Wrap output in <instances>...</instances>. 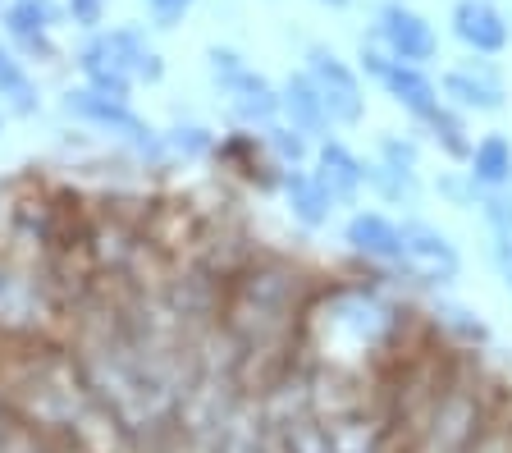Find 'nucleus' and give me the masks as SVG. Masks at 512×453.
Masks as SVG:
<instances>
[{
  "mask_svg": "<svg viewBox=\"0 0 512 453\" xmlns=\"http://www.w3.org/2000/svg\"><path fill=\"white\" fill-rule=\"evenodd\" d=\"M74 65L87 87H101L110 97H133V87H156L165 78V55L151 46L142 23H115L96 28L74 51Z\"/></svg>",
  "mask_w": 512,
  "mask_h": 453,
  "instance_id": "1",
  "label": "nucleus"
},
{
  "mask_svg": "<svg viewBox=\"0 0 512 453\" xmlns=\"http://www.w3.org/2000/svg\"><path fill=\"white\" fill-rule=\"evenodd\" d=\"M60 110L74 119V124H87V129L115 138L133 161H147V165L170 161V151H165V133L151 129L147 119L133 110V101L128 97H110V92H101V87L78 83V87H69V92L60 97Z\"/></svg>",
  "mask_w": 512,
  "mask_h": 453,
  "instance_id": "2",
  "label": "nucleus"
},
{
  "mask_svg": "<svg viewBox=\"0 0 512 453\" xmlns=\"http://www.w3.org/2000/svg\"><path fill=\"white\" fill-rule=\"evenodd\" d=\"M206 74L238 129H266L279 119V87L266 74H256L234 46H206Z\"/></svg>",
  "mask_w": 512,
  "mask_h": 453,
  "instance_id": "3",
  "label": "nucleus"
},
{
  "mask_svg": "<svg viewBox=\"0 0 512 453\" xmlns=\"http://www.w3.org/2000/svg\"><path fill=\"white\" fill-rule=\"evenodd\" d=\"M357 69H362L371 83L384 87V97L394 101L403 115H412L416 124H426L439 106H444V92L439 83L426 74V65H407V60H394V55L384 51L380 42L366 46L362 42V55H357Z\"/></svg>",
  "mask_w": 512,
  "mask_h": 453,
  "instance_id": "4",
  "label": "nucleus"
},
{
  "mask_svg": "<svg viewBox=\"0 0 512 453\" xmlns=\"http://www.w3.org/2000/svg\"><path fill=\"white\" fill-rule=\"evenodd\" d=\"M307 74L311 83H316L320 101H325V110H330V124H339V129H357L366 119V83L362 74L343 60L334 46L325 42H311L307 46Z\"/></svg>",
  "mask_w": 512,
  "mask_h": 453,
  "instance_id": "5",
  "label": "nucleus"
},
{
  "mask_svg": "<svg viewBox=\"0 0 512 453\" xmlns=\"http://www.w3.org/2000/svg\"><path fill=\"white\" fill-rule=\"evenodd\" d=\"M403 225V261H398V270H403L407 280L426 284V289H444V284H453L462 275V252L458 243L444 234L439 225H430V220H398Z\"/></svg>",
  "mask_w": 512,
  "mask_h": 453,
  "instance_id": "6",
  "label": "nucleus"
},
{
  "mask_svg": "<svg viewBox=\"0 0 512 453\" xmlns=\"http://www.w3.org/2000/svg\"><path fill=\"white\" fill-rule=\"evenodd\" d=\"M64 23L60 0H5L0 10V33L23 60H55V33Z\"/></svg>",
  "mask_w": 512,
  "mask_h": 453,
  "instance_id": "7",
  "label": "nucleus"
},
{
  "mask_svg": "<svg viewBox=\"0 0 512 453\" xmlns=\"http://www.w3.org/2000/svg\"><path fill=\"white\" fill-rule=\"evenodd\" d=\"M375 42L394 60H407V65H430L439 55V33L435 23L421 10H412L407 0H384L375 10Z\"/></svg>",
  "mask_w": 512,
  "mask_h": 453,
  "instance_id": "8",
  "label": "nucleus"
},
{
  "mask_svg": "<svg viewBox=\"0 0 512 453\" xmlns=\"http://www.w3.org/2000/svg\"><path fill=\"white\" fill-rule=\"evenodd\" d=\"M439 92H444V101L453 110H462V115H499V110L508 106V87H503L499 69L490 65V55L444 69Z\"/></svg>",
  "mask_w": 512,
  "mask_h": 453,
  "instance_id": "9",
  "label": "nucleus"
},
{
  "mask_svg": "<svg viewBox=\"0 0 512 453\" xmlns=\"http://www.w3.org/2000/svg\"><path fill=\"white\" fill-rule=\"evenodd\" d=\"M448 23H453V37L471 55H503L512 42V23L494 0H453Z\"/></svg>",
  "mask_w": 512,
  "mask_h": 453,
  "instance_id": "10",
  "label": "nucleus"
},
{
  "mask_svg": "<svg viewBox=\"0 0 512 453\" xmlns=\"http://www.w3.org/2000/svg\"><path fill=\"white\" fill-rule=\"evenodd\" d=\"M343 243H348V252L384 270H398V261H403V225L384 211H352L343 225Z\"/></svg>",
  "mask_w": 512,
  "mask_h": 453,
  "instance_id": "11",
  "label": "nucleus"
},
{
  "mask_svg": "<svg viewBox=\"0 0 512 453\" xmlns=\"http://www.w3.org/2000/svg\"><path fill=\"white\" fill-rule=\"evenodd\" d=\"M311 174H316L320 184L330 188V197H334L339 206H352L357 197H362V188H366V161L348 147V142H339V138L316 142V156H311Z\"/></svg>",
  "mask_w": 512,
  "mask_h": 453,
  "instance_id": "12",
  "label": "nucleus"
},
{
  "mask_svg": "<svg viewBox=\"0 0 512 453\" xmlns=\"http://www.w3.org/2000/svg\"><path fill=\"white\" fill-rule=\"evenodd\" d=\"M279 119L293 124L298 133H307L311 142L330 138V129H334L330 110H325V101H320V92H316L307 69H298V74H288L284 83H279Z\"/></svg>",
  "mask_w": 512,
  "mask_h": 453,
  "instance_id": "13",
  "label": "nucleus"
},
{
  "mask_svg": "<svg viewBox=\"0 0 512 453\" xmlns=\"http://www.w3.org/2000/svg\"><path fill=\"white\" fill-rule=\"evenodd\" d=\"M279 188H284V202H288V211H293V220H298L302 229H325L330 216L339 211V202L330 197V188L320 184L307 165L279 174Z\"/></svg>",
  "mask_w": 512,
  "mask_h": 453,
  "instance_id": "14",
  "label": "nucleus"
},
{
  "mask_svg": "<svg viewBox=\"0 0 512 453\" xmlns=\"http://www.w3.org/2000/svg\"><path fill=\"white\" fill-rule=\"evenodd\" d=\"M0 110L5 119H32L42 110V87L10 42H0Z\"/></svg>",
  "mask_w": 512,
  "mask_h": 453,
  "instance_id": "15",
  "label": "nucleus"
},
{
  "mask_svg": "<svg viewBox=\"0 0 512 453\" xmlns=\"http://www.w3.org/2000/svg\"><path fill=\"white\" fill-rule=\"evenodd\" d=\"M467 179L476 188H508L512 184V142L503 138V133H485L480 142H471Z\"/></svg>",
  "mask_w": 512,
  "mask_h": 453,
  "instance_id": "16",
  "label": "nucleus"
},
{
  "mask_svg": "<svg viewBox=\"0 0 512 453\" xmlns=\"http://www.w3.org/2000/svg\"><path fill=\"white\" fill-rule=\"evenodd\" d=\"M37 307V280H23L10 261L0 257V339H19V321Z\"/></svg>",
  "mask_w": 512,
  "mask_h": 453,
  "instance_id": "17",
  "label": "nucleus"
},
{
  "mask_svg": "<svg viewBox=\"0 0 512 453\" xmlns=\"http://www.w3.org/2000/svg\"><path fill=\"white\" fill-rule=\"evenodd\" d=\"M261 133V142H266V156L279 165V170H302V165L316 156V142L307 138V133H298L293 124H284V119H275V124H266Z\"/></svg>",
  "mask_w": 512,
  "mask_h": 453,
  "instance_id": "18",
  "label": "nucleus"
},
{
  "mask_svg": "<svg viewBox=\"0 0 512 453\" xmlns=\"http://www.w3.org/2000/svg\"><path fill=\"white\" fill-rule=\"evenodd\" d=\"M421 129L430 133V142L444 151L448 161H467L471 156V138H467V124H462V110H453L448 101L426 119V124H421Z\"/></svg>",
  "mask_w": 512,
  "mask_h": 453,
  "instance_id": "19",
  "label": "nucleus"
},
{
  "mask_svg": "<svg viewBox=\"0 0 512 453\" xmlns=\"http://www.w3.org/2000/svg\"><path fill=\"white\" fill-rule=\"evenodd\" d=\"M165 133V151H170V161H211L220 138H215L206 124H170Z\"/></svg>",
  "mask_w": 512,
  "mask_h": 453,
  "instance_id": "20",
  "label": "nucleus"
},
{
  "mask_svg": "<svg viewBox=\"0 0 512 453\" xmlns=\"http://www.w3.org/2000/svg\"><path fill=\"white\" fill-rule=\"evenodd\" d=\"M435 321H439V330L458 335L467 348L490 344V330H485V321H480L476 312H467V307H458V302H439V307H435Z\"/></svg>",
  "mask_w": 512,
  "mask_h": 453,
  "instance_id": "21",
  "label": "nucleus"
},
{
  "mask_svg": "<svg viewBox=\"0 0 512 453\" xmlns=\"http://www.w3.org/2000/svg\"><path fill=\"white\" fill-rule=\"evenodd\" d=\"M366 188H375V193L389 197V202H412L416 197V174L389 170L384 161H366Z\"/></svg>",
  "mask_w": 512,
  "mask_h": 453,
  "instance_id": "22",
  "label": "nucleus"
},
{
  "mask_svg": "<svg viewBox=\"0 0 512 453\" xmlns=\"http://www.w3.org/2000/svg\"><path fill=\"white\" fill-rule=\"evenodd\" d=\"M476 206H480V216H485V225H490L499 238L512 234V184L508 188H480Z\"/></svg>",
  "mask_w": 512,
  "mask_h": 453,
  "instance_id": "23",
  "label": "nucleus"
},
{
  "mask_svg": "<svg viewBox=\"0 0 512 453\" xmlns=\"http://www.w3.org/2000/svg\"><path fill=\"white\" fill-rule=\"evenodd\" d=\"M211 453H275V449H270V440H261V431L243 426V421H229V426H220V440H215Z\"/></svg>",
  "mask_w": 512,
  "mask_h": 453,
  "instance_id": "24",
  "label": "nucleus"
},
{
  "mask_svg": "<svg viewBox=\"0 0 512 453\" xmlns=\"http://www.w3.org/2000/svg\"><path fill=\"white\" fill-rule=\"evenodd\" d=\"M375 161H384L389 170L416 174V165H421V147H416L412 138H394V133H384V138H380V156H375Z\"/></svg>",
  "mask_w": 512,
  "mask_h": 453,
  "instance_id": "25",
  "label": "nucleus"
},
{
  "mask_svg": "<svg viewBox=\"0 0 512 453\" xmlns=\"http://www.w3.org/2000/svg\"><path fill=\"white\" fill-rule=\"evenodd\" d=\"M60 5H64V23H74L78 33L106 28V5L110 0H60Z\"/></svg>",
  "mask_w": 512,
  "mask_h": 453,
  "instance_id": "26",
  "label": "nucleus"
},
{
  "mask_svg": "<svg viewBox=\"0 0 512 453\" xmlns=\"http://www.w3.org/2000/svg\"><path fill=\"white\" fill-rule=\"evenodd\" d=\"M142 5H147L156 28H174V23H183V14H188L197 0H142Z\"/></svg>",
  "mask_w": 512,
  "mask_h": 453,
  "instance_id": "27",
  "label": "nucleus"
},
{
  "mask_svg": "<svg viewBox=\"0 0 512 453\" xmlns=\"http://www.w3.org/2000/svg\"><path fill=\"white\" fill-rule=\"evenodd\" d=\"M494 261H499V275H503V284H508V293H512V234L494 243Z\"/></svg>",
  "mask_w": 512,
  "mask_h": 453,
  "instance_id": "28",
  "label": "nucleus"
},
{
  "mask_svg": "<svg viewBox=\"0 0 512 453\" xmlns=\"http://www.w3.org/2000/svg\"><path fill=\"white\" fill-rule=\"evenodd\" d=\"M316 5H325V10H348L352 0H316Z\"/></svg>",
  "mask_w": 512,
  "mask_h": 453,
  "instance_id": "29",
  "label": "nucleus"
},
{
  "mask_svg": "<svg viewBox=\"0 0 512 453\" xmlns=\"http://www.w3.org/2000/svg\"><path fill=\"white\" fill-rule=\"evenodd\" d=\"M0 129H5V110H0Z\"/></svg>",
  "mask_w": 512,
  "mask_h": 453,
  "instance_id": "30",
  "label": "nucleus"
},
{
  "mask_svg": "<svg viewBox=\"0 0 512 453\" xmlns=\"http://www.w3.org/2000/svg\"><path fill=\"white\" fill-rule=\"evenodd\" d=\"M0 10H5V0H0Z\"/></svg>",
  "mask_w": 512,
  "mask_h": 453,
  "instance_id": "31",
  "label": "nucleus"
},
{
  "mask_svg": "<svg viewBox=\"0 0 512 453\" xmlns=\"http://www.w3.org/2000/svg\"><path fill=\"white\" fill-rule=\"evenodd\" d=\"M0 408H5V399H0Z\"/></svg>",
  "mask_w": 512,
  "mask_h": 453,
  "instance_id": "32",
  "label": "nucleus"
}]
</instances>
